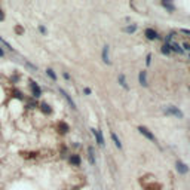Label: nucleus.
<instances>
[{"label": "nucleus", "mask_w": 190, "mask_h": 190, "mask_svg": "<svg viewBox=\"0 0 190 190\" xmlns=\"http://www.w3.org/2000/svg\"><path fill=\"white\" fill-rule=\"evenodd\" d=\"M138 131H140V134H143L146 138H149L150 141H154V143H156V138H154V135H153V134L150 132V131H149V129H147V128H146V126H138Z\"/></svg>", "instance_id": "obj_1"}, {"label": "nucleus", "mask_w": 190, "mask_h": 190, "mask_svg": "<svg viewBox=\"0 0 190 190\" xmlns=\"http://www.w3.org/2000/svg\"><path fill=\"white\" fill-rule=\"evenodd\" d=\"M165 112L168 114H172V116H175V117H178V119H183V113L177 109V107H174V106H169V107H166L165 109Z\"/></svg>", "instance_id": "obj_2"}, {"label": "nucleus", "mask_w": 190, "mask_h": 190, "mask_svg": "<svg viewBox=\"0 0 190 190\" xmlns=\"http://www.w3.org/2000/svg\"><path fill=\"white\" fill-rule=\"evenodd\" d=\"M91 131H92V134L95 135V138H97V143H98L101 147H104V138H103V134H101V131H100V129H95V128H92Z\"/></svg>", "instance_id": "obj_3"}, {"label": "nucleus", "mask_w": 190, "mask_h": 190, "mask_svg": "<svg viewBox=\"0 0 190 190\" xmlns=\"http://www.w3.org/2000/svg\"><path fill=\"white\" fill-rule=\"evenodd\" d=\"M30 88H31V92H33L34 98H39V97L42 95V91H40V88H39V85L36 83V82L30 80Z\"/></svg>", "instance_id": "obj_4"}, {"label": "nucleus", "mask_w": 190, "mask_h": 190, "mask_svg": "<svg viewBox=\"0 0 190 190\" xmlns=\"http://www.w3.org/2000/svg\"><path fill=\"white\" fill-rule=\"evenodd\" d=\"M60 92H61V95H63V97H64V98H66V100H67V103H69V104H70V107H72V109H75V110H76L77 107H76V104H75V101H73V100H72V97H70V95H69V94H67V92H66V91H64V89H60Z\"/></svg>", "instance_id": "obj_5"}, {"label": "nucleus", "mask_w": 190, "mask_h": 190, "mask_svg": "<svg viewBox=\"0 0 190 190\" xmlns=\"http://www.w3.org/2000/svg\"><path fill=\"white\" fill-rule=\"evenodd\" d=\"M175 168H177V171H178L180 174H187V172H189V168H187V166H186V165H184L183 162H180V160L177 162Z\"/></svg>", "instance_id": "obj_6"}, {"label": "nucleus", "mask_w": 190, "mask_h": 190, "mask_svg": "<svg viewBox=\"0 0 190 190\" xmlns=\"http://www.w3.org/2000/svg\"><path fill=\"white\" fill-rule=\"evenodd\" d=\"M144 34H146V37L149 39V40H154V39L157 37V33H156L153 28H147V30L144 31Z\"/></svg>", "instance_id": "obj_7"}, {"label": "nucleus", "mask_w": 190, "mask_h": 190, "mask_svg": "<svg viewBox=\"0 0 190 190\" xmlns=\"http://www.w3.org/2000/svg\"><path fill=\"white\" fill-rule=\"evenodd\" d=\"M103 61L106 64H110V58H109V46H104L103 49Z\"/></svg>", "instance_id": "obj_8"}, {"label": "nucleus", "mask_w": 190, "mask_h": 190, "mask_svg": "<svg viewBox=\"0 0 190 190\" xmlns=\"http://www.w3.org/2000/svg\"><path fill=\"white\" fill-rule=\"evenodd\" d=\"M138 79H140V83H141L143 86H147V77H146V72H140Z\"/></svg>", "instance_id": "obj_9"}, {"label": "nucleus", "mask_w": 190, "mask_h": 190, "mask_svg": "<svg viewBox=\"0 0 190 190\" xmlns=\"http://www.w3.org/2000/svg\"><path fill=\"white\" fill-rule=\"evenodd\" d=\"M112 140H113V143H114V146L117 147V149H122V143H120V140L117 138V135L114 134V132H112Z\"/></svg>", "instance_id": "obj_10"}, {"label": "nucleus", "mask_w": 190, "mask_h": 190, "mask_svg": "<svg viewBox=\"0 0 190 190\" xmlns=\"http://www.w3.org/2000/svg\"><path fill=\"white\" fill-rule=\"evenodd\" d=\"M40 109H42L43 113H46V114H49L51 112H52V109H51L49 104H46V103H42V104H40Z\"/></svg>", "instance_id": "obj_11"}, {"label": "nucleus", "mask_w": 190, "mask_h": 190, "mask_svg": "<svg viewBox=\"0 0 190 190\" xmlns=\"http://www.w3.org/2000/svg\"><path fill=\"white\" fill-rule=\"evenodd\" d=\"M70 162H72L73 165L79 166V165H80V157H79L77 154H72V157H70Z\"/></svg>", "instance_id": "obj_12"}, {"label": "nucleus", "mask_w": 190, "mask_h": 190, "mask_svg": "<svg viewBox=\"0 0 190 190\" xmlns=\"http://www.w3.org/2000/svg\"><path fill=\"white\" fill-rule=\"evenodd\" d=\"M88 153H89V162L94 165V163H95V157H94V149H92V147H89V149H88Z\"/></svg>", "instance_id": "obj_13"}, {"label": "nucleus", "mask_w": 190, "mask_h": 190, "mask_svg": "<svg viewBox=\"0 0 190 190\" xmlns=\"http://www.w3.org/2000/svg\"><path fill=\"white\" fill-rule=\"evenodd\" d=\"M119 82H120V85H122L125 89H128V83H126V80H125V76H123V75H119Z\"/></svg>", "instance_id": "obj_14"}, {"label": "nucleus", "mask_w": 190, "mask_h": 190, "mask_svg": "<svg viewBox=\"0 0 190 190\" xmlns=\"http://www.w3.org/2000/svg\"><path fill=\"white\" fill-rule=\"evenodd\" d=\"M60 131H61L63 134H64V132H67V131H69V125H67V123H64V122H61V123H60Z\"/></svg>", "instance_id": "obj_15"}, {"label": "nucleus", "mask_w": 190, "mask_h": 190, "mask_svg": "<svg viewBox=\"0 0 190 190\" xmlns=\"http://www.w3.org/2000/svg\"><path fill=\"white\" fill-rule=\"evenodd\" d=\"M46 75L51 77L52 80H57V75L54 73V70H52V69H48V70H46Z\"/></svg>", "instance_id": "obj_16"}, {"label": "nucleus", "mask_w": 190, "mask_h": 190, "mask_svg": "<svg viewBox=\"0 0 190 190\" xmlns=\"http://www.w3.org/2000/svg\"><path fill=\"white\" fill-rule=\"evenodd\" d=\"M169 48H172L174 51H177V52H183V49L180 48V45H177V43H172V45H169Z\"/></svg>", "instance_id": "obj_17"}, {"label": "nucleus", "mask_w": 190, "mask_h": 190, "mask_svg": "<svg viewBox=\"0 0 190 190\" xmlns=\"http://www.w3.org/2000/svg\"><path fill=\"white\" fill-rule=\"evenodd\" d=\"M162 4H163V7H166V9H169V10H174V6H172L171 3H168V1H162Z\"/></svg>", "instance_id": "obj_18"}, {"label": "nucleus", "mask_w": 190, "mask_h": 190, "mask_svg": "<svg viewBox=\"0 0 190 190\" xmlns=\"http://www.w3.org/2000/svg\"><path fill=\"white\" fill-rule=\"evenodd\" d=\"M135 30H137V27H135V25H129V27H126V28H125V31H126V33H134Z\"/></svg>", "instance_id": "obj_19"}, {"label": "nucleus", "mask_w": 190, "mask_h": 190, "mask_svg": "<svg viewBox=\"0 0 190 190\" xmlns=\"http://www.w3.org/2000/svg\"><path fill=\"white\" fill-rule=\"evenodd\" d=\"M162 52H163V54H166V55H168V54L171 52V48H169V45H168V43H166V45H165V46L162 48Z\"/></svg>", "instance_id": "obj_20"}, {"label": "nucleus", "mask_w": 190, "mask_h": 190, "mask_svg": "<svg viewBox=\"0 0 190 190\" xmlns=\"http://www.w3.org/2000/svg\"><path fill=\"white\" fill-rule=\"evenodd\" d=\"M0 42H1V43H3V45H4V46H6L7 49H9V51H13V48H12V46H10V45H9V43H7L6 40H3V39L0 37Z\"/></svg>", "instance_id": "obj_21"}, {"label": "nucleus", "mask_w": 190, "mask_h": 190, "mask_svg": "<svg viewBox=\"0 0 190 190\" xmlns=\"http://www.w3.org/2000/svg\"><path fill=\"white\" fill-rule=\"evenodd\" d=\"M13 97H16L18 100H22V94H21L19 91H15V92H13Z\"/></svg>", "instance_id": "obj_22"}, {"label": "nucleus", "mask_w": 190, "mask_h": 190, "mask_svg": "<svg viewBox=\"0 0 190 190\" xmlns=\"http://www.w3.org/2000/svg\"><path fill=\"white\" fill-rule=\"evenodd\" d=\"M3 19H4V12H3V10L0 9V22H1Z\"/></svg>", "instance_id": "obj_23"}, {"label": "nucleus", "mask_w": 190, "mask_h": 190, "mask_svg": "<svg viewBox=\"0 0 190 190\" xmlns=\"http://www.w3.org/2000/svg\"><path fill=\"white\" fill-rule=\"evenodd\" d=\"M39 30H40V33H43V34L46 33V28H45L43 25H40V27H39Z\"/></svg>", "instance_id": "obj_24"}, {"label": "nucleus", "mask_w": 190, "mask_h": 190, "mask_svg": "<svg viewBox=\"0 0 190 190\" xmlns=\"http://www.w3.org/2000/svg\"><path fill=\"white\" fill-rule=\"evenodd\" d=\"M15 31H16V33H18V31L22 33V28H21V27H15Z\"/></svg>", "instance_id": "obj_25"}, {"label": "nucleus", "mask_w": 190, "mask_h": 190, "mask_svg": "<svg viewBox=\"0 0 190 190\" xmlns=\"http://www.w3.org/2000/svg\"><path fill=\"white\" fill-rule=\"evenodd\" d=\"M85 94L89 95V94H91V89H89V88H85Z\"/></svg>", "instance_id": "obj_26"}, {"label": "nucleus", "mask_w": 190, "mask_h": 190, "mask_svg": "<svg viewBox=\"0 0 190 190\" xmlns=\"http://www.w3.org/2000/svg\"><path fill=\"white\" fill-rule=\"evenodd\" d=\"M184 49H187V51H190V45H189V43H184Z\"/></svg>", "instance_id": "obj_27"}, {"label": "nucleus", "mask_w": 190, "mask_h": 190, "mask_svg": "<svg viewBox=\"0 0 190 190\" xmlns=\"http://www.w3.org/2000/svg\"><path fill=\"white\" fill-rule=\"evenodd\" d=\"M150 61H152V55H147V64H150Z\"/></svg>", "instance_id": "obj_28"}, {"label": "nucleus", "mask_w": 190, "mask_h": 190, "mask_svg": "<svg viewBox=\"0 0 190 190\" xmlns=\"http://www.w3.org/2000/svg\"><path fill=\"white\" fill-rule=\"evenodd\" d=\"M3 55H4V52H3V49L0 48V57H3Z\"/></svg>", "instance_id": "obj_29"}]
</instances>
